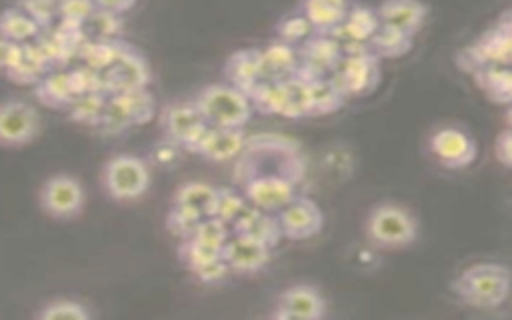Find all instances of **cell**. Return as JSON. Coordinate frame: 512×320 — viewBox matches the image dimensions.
<instances>
[{
	"label": "cell",
	"instance_id": "18",
	"mask_svg": "<svg viewBox=\"0 0 512 320\" xmlns=\"http://www.w3.org/2000/svg\"><path fill=\"white\" fill-rule=\"evenodd\" d=\"M248 136L244 128H220L208 126L200 140L192 146V154H198L210 162L236 160L242 152Z\"/></svg>",
	"mask_w": 512,
	"mask_h": 320
},
{
	"label": "cell",
	"instance_id": "38",
	"mask_svg": "<svg viewBox=\"0 0 512 320\" xmlns=\"http://www.w3.org/2000/svg\"><path fill=\"white\" fill-rule=\"evenodd\" d=\"M200 220H202V218H198L196 214L188 212L186 208H180V206L172 204L170 210H168V214H166V220H164V222H166L168 232H170L176 240H186V238H190V236L194 234V230H196V226H198Z\"/></svg>",
	"mask_w": 512,
	"mask_h": 320
},
{
	"label": "cell",
	"instance_id": "23",
	"mask_svg": "<svg viewBox=\"0 0 512 320\" xmlns=\"http://www.w3.org/2000/svg\"><path fill=\"white\" fill-rule=\"evenodd\" d=\"M216 198H218V188L200 180H190L176 188L172 204L186 208L198 218H206V216H214Z\"/></svg>",
	"mask_w": 512,
	"mask_h": 320
},
{
	"label": "cell",
	"instance_id": "40",
	"mask_svg": "<svg viewBox=\"0 0 512 320\" xmlns=\"http://www.w3.org/2000/svg\"><path fill=\"white\" fill-rule=\"evenodd\" d=\"M230 236V228L216 216H206L198 222L194 234L190 238H196L212 248H222V244L226 242V238Z\"/></svg>",
	"mask_w": 512,
	"mask_h": 320
},
{
	"label": "cell",
	"instance_id": "11",
	"mask_svg": "<svg viewBox=\"0 0 512 320\" xmlns=\"http://www.w3.org/2000/svg\"><path fill=\"white\" fill-rule=\"evenodd\" d=\"M430 156L448 170H464L474 164L476 140L458 126H440L428 136Z\"/></svg>",
	"mask_w": 512,
	"mask_h": 320
},
{
	"label": "cell",
	"instance_id": "26",
	"mask_svg": "<svg viewBox=\"0 0 512 320\" xmlns=\"http://www.w3.org/2000/svg\"><path fill=\"white\" fill-rule=\"evenodd\" d=\"M42 28L16 4L0 12V36L14 44H26L34 40Z\"/></svg>",
	"mask_w": 512,
	"mask_h": 320
},
{
	"label": "cell",
	"instance_id": "2",
	"mask_svg": "<svg viewBox=\"0 0 512 320\" xmlns=\"http://www.w3.org/2000/svg\"><path fill=\"white\" fill-rule=\"evenodd\" d=\"M450 290L470 308L496 310L510 296V270L504 262H476L454 276Z\"/></svg>",
	"mask_w": 512,
	"mask_h": 320
},
{
	"label": "cell",
	"instance_id": "7",
	"mask_svg": "<svg viewBox=\"0 0 512 320\" xmlns=\"http://www.w3.org/2000/svg\"><path fill=\"white\" fill-rule=\"evenodd\" d=\"M38 204L54 220H72L82 214L86 192L82 182L72 174H52L38 190Z\"/></svg>",
	"mask_w": 512,
	"mask_h": 320
},
{
	"label": "cell",
	"instance_id": "27",
	"mask_svg": "<svg viewBox=\"0 0 512 320\" xmlns=\"http://www.w3.org/2000/svg\"><path fill=\"white\" fill-rule=\"evenodd\" d=\"M36 94L38 98L52 108L70 106L72 100L78 96L70 78V72H52L44 74L36 82Z\"/></svg>",
	"mask_w": 512,
	"mask_h": 320
},
{
	"label": "cell",
	"instance_id": "4",
	"mask_svg": "<svg viewBox=\"0 0 512 320\" xmlns=\"http://www.w3.org/2000/svg\"><path fill=\"white\" fill-rule=\"evenodd\" d=\"M364 232L372 246L398 250L416 242L420 224L410 208L398 202H380L366 214Z\"/></svg>",
	"mask_w": 512,
	"mask_h": 320
},
{
	"label": "cell",
	"instance_id": "13",
	"mask_svg": "<svg viewBox=\"0 0 512 320\" xmlns=\"http://www.w3.org/2000/svg\"><path fill=\"white\" fill-rule=\"evenodd\" d=\"M274 214L282 238L288 240H306L324 228V212L312 198L304 194H296Z\"/></svg>",
	"mask_w": 512,
	"mask_h": 320
},
{
	"label": "cell",
	"instance_id": "25",
	"mask_svg": "<svg viewBox=\"0 0 512 320\" xmlns=\"http://www.w3.org/2000/svg\"><path fill=\"white\" fill-rule=\"evenodd\" d=\"M476 86L494 102L510 104L512 98V74L510 64H490L472 72Z\"/></svg>",
	"mask_w": 512,
	"mask_h": 320
},
{
	"label": "cell",
	"instance_id": "33",
	"mask_svg": "<svg viewBox=\"0 0 512 320\" xmlns=\"http://www.w3.org/2000/svg\"><path fill=\"white\" fill-rule=\"evenodd\" d=\"M34 316L42 320H88L92 312L80 300L58 298V300L46 302Z\"/></svg>",
	"mask_w": 512,
	"mask_h": 320
},
{
	"label": "cell",
	"instance_id": "6",
	"mask_svg": "<svg viewBox=\"0 0 512 320\" xmlns=\"http://www.w3.org/2000/svg\"><path fill=\"white\" fill-rule=\"evenodd\" d=\"M380 72V60L370 50H364L342 54L330 72V80L338 86L344 98H362L376 88L380 82Z\"/></svg>",
	"mask_w": 512,
	"mask_h": 320
},
{
	"label": "cell",
	"instance_id": "32",
	"mask_svg": "<svg viewBox=\"0 0 512 320\" xmlns=\"http://www.w3.org/2000/svg\"><path fill=\"white\" fill-rule=\"evenodd\" d=\"M178 260L180 264L192 274L196 270H200L202 266L214 262L216 258H220V250L212 248L196 238H186V240H178V248H176Z\"/></svg>",
	"mask_w": 512,
	"mask_h": 320
},
{
	"label": "cell",
	"instance_id": "37",
	"mask_svg": "<svg viewBox=\"0 0 512 320\" xmlns=\"http://www.w3.org/2000/svg\"><path fill=\"white\" fill-rule=\"evenodd\" d=\"M106 96L102 92H88V94H80L72 100V118L84 124H98L104 104H106Z\"/></svg>",
	"mask_w": 512,
	"mask_h": 320
},
{
	"label": "cell",
	"instance_id": "35",
	"mask_svg": "<svg viewBox=\"0 0 512 320\" xmlns=\"http://www.w3.org/2000/svg\"><path fill=\"white\" fill-rule=\"evenodd\" d=\"M248 208V202L240 188H218V198H216V208L214 216L220 218L228 228L238 220V216Z\"/></svg>",
	"mask_w": 512,
	"mask_h": 320
},
{
	"label": "cell",
	"instance_id": "12",
	"mask_svg": "<svg viewBox=\"0 0 512 320\" xmlns=\"http://www.w3.org/2000/svg\"><path fill=\"white\" fill-rule=\"evenodd\" d=\"M326 312H328V302L320 292V288H316L314 284L298 282V284L286 286L276 296V304L270 316L278 320H292V318L320 320L326 316Z\"/></svg>",
	"mask_w": 512,
	"mask_h": 320
},
{
	"label": "cell",
	"instance_id": "34",
	"mask_svg": "<svg viewBox=\"0 0 512 320\" xmlns=\"http://www.w3.org/2000/svg\"><path fill=\"white\" fill-rule=\"evenodd\" d=\"M314 34L312 26L308 20L296 10L294 14H288L278 20L276 24V40L290 44V46H300L304 40H308Z\"/></svg>",
	"mask_w": 512,
	"mask_h": 320
},
{
	"label": "cell",
	"instance_id": "17",
	"mask_svg": "<svg viewBox=\"0 0 512 320\" xmlns=\"http://www.w3.org/2000/svg\"><path fill=\"white\" fill-rule=\"evenodd\" d=\"M296 50H298V68L294 74L302 78L330 76V72L334 70V66L342 56L338 42L330 34H320V32H314Z\"/></svg>",
	"mask_w": 512,
	"mask_h": 320
},
{
	"label": "cell",
	"instance_id": "10",
	"mask_svg": "<svg viewBox=\"0 0 512 320\" xmlns=\"http://www.w3.org/2000/svg\"><path fill=\"white\" fill-rule=\"evenodd\" d=\"M508 12L504 18L490 30H486L474 44L466 46L460 56V66L468 72H476L482 66L490 64H510L512 54V34H510Z\"/></svg>",
	"mask_w": 512,
	"mask_h": 320
},
{
	"label": "cell",
	"instance_id": "30",
	"mask_svg": "<svg viewBox=\"0 0 512 320\" xmlns=\"http://www.w3.org/2000/svg\"><path fill=\"white\" fill-rule=\"evenodd\" d=\"M122 104L132 126L148 122L156 114V100L148 88H136L114 94Z\"/></svg>",
	"mask_w": 512,
	"mask_h": 320
},
{
	"label": "cell",
	"instance_id": "45",
	"mask_svg": "<svg viewBox=\"0 0 512 320\" xmlns=\"http://www.w3.org/2000/svg\"><path fill=\"white\" fill-rule=\"evenodd\" d=\"M16 50H18V44L8 42V40H4V38L0 36V70H4V72L8 70V66L12 64V58H14Z\"/></svg>",
	"mask_w": 512,
	"mask_h": 320
},
{
	"label": "cell",
	"instance_id": "28",
	"mask_svg": "<svg viewBox=\"0 0 512 320\" xmlns=\"http://www.w3.org/2000/svg\"><path fill=\"white\" fill-rule=\"evenodd\" d=\"M414 44V38L404 34V32H398L394 28H388V26H378V30L370 36L368 40V48L370 52L378 58V60H388V58H400L404 54L410 52Z\"/></svg>",
	"mask_w": 512,
	"mask_h": 320
},
{
	"label": "cell",
	"instance_id": "39",
	"mask_svg": "<svg viewBox=\"0 0 512 320\" xmlns=\"http://www.w3.org/2000/svg\"><path fill=\"white\" fill-rule=\"evenodd\" d=\"M94 12L96 6L92 0H58V18L62 24L82 28Z\"/></svg>",
	"mask_w": 512,
	"mask_h": 320
},
{
	"label": "cell",
	"instance_id": "31",
	"mask_svg": "<svg viewBox=\"0 0 512 320\" xmlns=\"http://www.w3.org/2000/svg\"><path fill=\"white\" fill-rule=\"evenodd\" d=\"M282 116L286 118H304L312 116L310 112V92H308V80L290 74L284 78V108Z\"/></svg>",
	"mask_w": 512,
	"mask_h": 320
},
{
	"label": "cell",
	"instance_id": "9",
	"mask_svg": "<svg viewBox=\"0 0 512 320\" xmlns=\"http://www.w3.org/2000/svg\"><path fill=\"white\" fill-rule=\"evenodd\" d=\"M42 118L28 100L8 98L0 102V146L20 148L38 138Z\"/></svg>",
	"mask_w": 512,
	"mask_h": 320
},
{
	"label": "cell",
	"instance_id": "20",
	"mask_svg": "<svg viewBox=\"0 0 512 320\" xmlns=\"http://www.w3.org/2000/svg\"><path fill=\"white\" fill-rule=\"evenodd\" d=\"M230 232L246 234L258 242H262L268 248H276L282 240L280 226L274 212H264L248 204V208L238 216V220L232 224Z\"/></svg>",
	"mask_w": 512,
	"mask_h": 320
},
{
	"label": "cell",
	"instance_id": "43",
	"mask_svg": "<svg viewBox=\"0 0 512 320\" xmlns=\"http://www.w3.org/2000/svg\"><path fill=\"white\" fill-rule=\"evenodd\" d=\"M494 156L504 168L512 166V132L508 126L494 140Z\"/></svg>",
	"mask_w": 512,
	"mask_h": 320
},
{
	"label": "cell",
	"instance_id": "36",
	"mask_svg": "<svg viewBox=\"0 0 512 320\" xmlns=\"http://www.w3.org/2000/svg\"><path fill=\"white\" fill-rule=\"evenodd\" d=\"M126 42L114 38V40H96L92 42L90 46H86L88 50L84 52V60L88 62L86 66L98 70V72H104L106 68H110L116 58L120 56L122 48H124Z\"/></svg>",
	"mask_w": 512,
	"mask_h": 320
},
{
	"label": "cell",
	"instance_id": "42",
	"mask_svg": "<svg viewBox=\"0 0 512 320\" xmlns=\"http://www.w3.org/2000/svg\"><path fill=\"white\" fill-rule=\"evenodd\" d=\"M228 274H230V270H228L226 262H224L222 256H220V258H216L214 262H210V264L202 266L200 270L192 272L190 276H192L196 282L208 286V284H218V282H222Z\"/></svg>",
	"mask_w": 512,
	"mask_h": 320
},
{
	"label": "cell",
	"instance_id": "29",
	"mask_svg": "<svg viewBox=\"0 0 512 320\" xmlns=\"http://www.w3.org/2000/svg\"><path fill=\"white\" fill-rule=\"evenodd\" d=\"M310 92V112L312 114H332L340 110L346 102L338 86L330 80V76L306 78Z\"/></svg>",
	"mask_w": 512,
	"mask_h": 320
},
{
	"label": "cell",
	"instance_id": "24",
	"mask_svg": "<svg viewBox=\"0 0 512 320\" xmlns=\"http://www.w3.org/2000/svg\"><path fill=\"white\" fill-rule=\"evenodd\" d=\"M298 68V50L296 46L274 40L266 48H260V70L262 78L282 80L294 74Z\"/></svg>",
	"mask_w": 512,
	"mask_h": 320
},
{
	"label": "cell",
	"instance_id": "3",
	"mask_svg": "<svg viewBox=\"0 0 512 320\" xmlns=\"http://www.w3.org/2000/svg\"><path fill=\"white\" fill-rule=\"evenodd\" d=\"M192 102L208 126L220 128H244L256 112L250 96L226 80L200 88Z\"/></svg>",
	"mask_w": 512,
	"mask_h": 320
},
{
	"label": "cell",
	"instance_id": "22",
	"mask_svg": "<svg viewBox=\"0 0 512 320\" xmlns=\"http://www.w3.org/2000/svg\"><path fill=\"white\" fill-rule=\"evenodd\" d=\"M224 76L226 82L250 94V90L262 80L260 48H244L230 54L224 64Z\"/></svg>",
	"mask_w": 512,
	"mask_h": 320
},
{
	"label": "cell",
	"instance_id": "19",
	"mask_svg": "<svg viewBox=\"0 0 512 320\" xmlns=\"http://www.w3.org/2000/svg\"><path fill=\"white\" fill-rule=\"evenodd\" d=\"M376 16L382 26L416 38L428 18V6L422 0H382Z\"/></svg>",
	"mask_w": 512,
	"mask_h": 320
},
{
	"label": "cell",
	"instance_id": "16",
	"mask_svg": "<svg viewBox=\"0 0 512 320\" xmlns=\"http://www.w3.org/2000/svg\"><path fill=\"white\" fill-rule=\"evenodd\" d=\"M220 256L226 262L230 272L246 276V274H256L266 268V264L272 258V248L264 246L262 242H258L246 234L230 232V236L226 238V242L220 248Z\"/></svg>",
	"mask_w": 512,
	"mask_h": 320
},
{
	"label": "cell",
	"instance_id": "8",
	"mask_svg": "<svg viewBox=\"0 0 512 320\" xmlns=\"http://www.w3.org/2000/svg\"><path fill=\"white\" fill-rule=\"evenodd\" d=\"M158 124L162 128L164 140L178 146L180 150L190 152L192 146L200 140L208 128L200 110L192 100L170 102L158 112Z\"/></svg>",
	"mask_w": 512,
	"mask_h": 320
},
{
	"label": "cell",
	"instance_id": "15",
	"mask_svg": "<svg viewBox=\"0 0 512 320\" xmlns=\"http://www.w3.org/2000/svg\"><path fill=\"white\" fill-rule=\"evenodd\" d=\"M298 182L286 176H252L238 184L246 202L264 212H278L286 202H290L298 190Z\"/></svg>",
	"mask_w": 512,
	"mask_h": 320
},
{
	"label": "cell",
	"instance_id": "14",
	"mask_svg": "<svg viewBox=\"0 0 512 320\" xmlns=\"http://www.w3.org/2000/svg\"><path fill=\"white\" fill-rule=\"evenodd\" d=\"M102 78H104L106 92L116 94V92H126L136 88H148L152 72L144 54L138 48L124 44L116 62L102 72Z\"/></svg>",
	"mask_w": 512,
	"mask_h": 320
},
{
	"label": "cell",
	"instance_id": "44",
	"mask_svg": "<svg viewBox=\"0 0 512 320\" xmlns=\"http://www.w3.org/2000/svg\"><path fill=\"white\" fill-rule=\"evenodd\" d=\"M96 10L100 12H110V14H126L128 10H132L136 6V0H92Z\"/></svg>",
	"mask_w": 512,
	"mask_h": 320
},
{
	"label": "cell",
	"instance_id": "21",
	"mask_svg": "<svg viewBox=\"0 0 512 320\" xmlns=\"http://www.w3.org/2000/svg\"><path fill=\"white\" fill-rule=\"evenodd\" d=\"M352 0H300L298 12L314 32L330 34L346 16Z\"/></svg>",
	"mask_w": 512,
	"mask_h": 320
},
{
	"label": "cell",
	"instance_id": "1",
	"mask_svg": "<svg viewBox=\"0 0 512 320\" xmlns=\"http://www.w3.org/2000/svg\"><path fill=\"white\" fill-rule=\"evenodd\" d=\"M304 162L300 158L298 146L280 136H258L248 138L242 152L236 158V184L252 176H286L302 182Z\"/></svg>",
	"mask_w": 512,
	"mask_h": 320
},
{
	"label": "cell",
	"instance_id": "5",
	"mask_svg": "<svg viewBox=\"0 0 512 320\" xmlns=\"http://www.w3.org/2000/svg\"><path fill=\"white\" fill-rule=\"evenodd\" d=\"M100 184L110 200H138L150 188L148 164L136 154H114L102 164Z\"/></svg>",
	"mask_w": 512,
	"mask_h": 320
},
{
	"label": "cell",
	"instance_id": "41",
	"mask_svg": "<svg viewBox=\"0 0 512 320\" xmlns=\"http://www.w3.org/2000/svg\"><path fill=\"white\" fill-rule=\"evenodd\" d=\"M16 6L22 8L42 30L50 28L58 18V0H16Z\"/></svg>",
	"mask_w": 512,
	"mask_h": 320
}]
</instances>
